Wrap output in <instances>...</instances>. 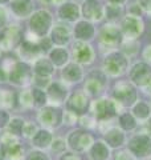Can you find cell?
Returning <instances> with one entry per match:
<instances>
[{
    "instance_id": "cell-15",
    "label": "cell",
    "mask_w": 151,
    "mask_h": 160,
    "mask_svg": "<svg viewBox=\"0 0 151 160\" xmlns=\"http://www.w3.org/2000/svg\"><path fill=\"white\" fill-rule=\"evenodd\" d=\"M94 112L98 119H109L115 115V107L112 100L101 99L94 103Z\"/></svg>"
},
{
    "instance_id": "cell-38",
    "label": "cell",
    "mask_w": 151,
    "mask_h": 160,
    "mask_svg": "<svg viewBox=\"0 0 151 160\" xmlns=\"http://www.w3.org/2000/svg\"><path fill=\"white\" fill-rule=\"evenodd\" d=\"M36 132V127L33 124L28 123V124H24V128H23V133L25 136H33V133Z\"/></svg>"
},
{
    "instance_id": "cell-34",
    "label": "cell",
    "mask_w": 151,
    "mask_h": 160,
    "mask_svg": "<svg viewBox=\"0 0 151 160\" xmlns=\"http://www.w3.org/2000/svg\"><path fill=\"white\" fill-rule=\"evenodd\" d=\"M134 113L137 115L139 119H144V118H147V116H149L150 111H149V107L146 106L144 103H139V104H137V106H135V108H134Z\"/></svg>"
},
{
    "instance_id": "cell-9",
    "label": "cell",
    "mask_w": 151,
    "mask_h": 160,
    "mask_svg": "<svg viewBox=\"0 0 151 160\" xmlns=\"http://www.w3.org/2000/svg\"><path fill=\"white\" fill-rule=\"evenodd\" d=\"M92 136L85 132V131H74L69 135V139H68V143L72 149L74 151H84L86 149L90 144H92Z\"/></svg>"
},
{
    "instance_id": "cell-41",
    "label": "cell",
    "mask_w": 151,
    "mask_h": 160,
    "mask_svg": "<svg viewBox=\"0 0 151 160\" xmlns=\"http://www.w3.org/2000/svg\"><path fill=\"white\" fill-rule=\"evenodd\" d=\"M52 148H53V151H62L65 148V144H64L62 140H54Z\"/></svg>"
},
{
    "instance_id": "cell-42",
    "label": "cell",
    "mask_w": 151,
    "mask_h": 160,
    "mask_svg": "<svg viewBox=\"0 0 151 160\" xmlns=\"http://www.w3.org/2000/svg\"><path fill=\"white\" fill-rule=\"evenodd\" d=\"M140 7L144 8L146 11H151V0H138Z\"/></svg>"
},
{
    "instance_id": "cell-24",
    "label": "cell",
    "mask_w": 151,
    "mask_h": 160,
    "mask_svg": "<svg viewBox=\"0 0 151 160\" xmlns=\"http://www.w3.org/2000/svg\"><path fill=\"white\" fill-rule=\"evenodd\" d=\"M47 92H48L47 96L52 100V102L61 103V102H64V99L66 98V88H65L61 83H57V82L49 84Z\"/></svg>"
},
{
    "instance_id": "cell-29",
    "label": "cell",
    "mask_w": 151,
    "mask_h": 160,
    "mask_svg": "<svg viewBox=\"0 0 151 160\" xmlns=\"http://www.w3.org/2000/svg\"><path fill=\"white\" fill-rule=\"evenodd\" d=\"M106 140L110 146L113 147H118L123 143V133L118 131V129H112L106 133Z\"/></svg>"
},
{
    "instance_id": "cell-18",
    "label": "cell",
    "mask_w": 151,
    "mask_h": 160,
    "mask_svg": "<svg viewBox=\"0 0 151 160\" xmlns=\"http://www.w3.org/2000/svg\"><path fill=\"white\" fill-rule=\"evenodd\" d=\"M74 38L78 42H86V40L93 39L94 36V27L90 24L88 20H81L76 24L74 27Z\"/></svg>"
},
{
    "instance_id": "cell-39",
    "label": "cell",
    "mask_w": 151,
    "mask_h": 160,
    "mask_svg": "<svg viewBox=\"0 0 151 160\" xmlns=\"http://www.w3.org/2000/svg\"><path fill=\"white\" fill-rule=\"evenodd\" d=\"M27 160H48V158L45 156L44 153H41V152H32L31 155L28 156V159Z\"/></svg>"
},
{
    "instance_id": "cell-14",
    "label": "cell",
    "mask_w": 151,
    "mask_h": 160,
    "mask_svg": "<svg viewBox=\"0 0 151 160\" xmlns=\"http://www.w3.org/2000/svg\"><path fill=\"white\" fill-rule=\"evenodd\" d=\"M103 86H105V76L101 72L89 73L86 82H85V89L90 95H97L98 92H101Z\"/></svg>"
},
{
    "instance_id": "cell-35",
    "label": "cell",
    "mask_w": 151,
    "mask_h": 160,
    "mask_svg": "<svg viewBox=\"0 0 151 160\" xmlns=\"http://www.w3.org/2000/svg\"><path fill=\"white\" fill-rule=\"evenodd\" d=\"M20 103H21L23 106H25V107H28V106H31V104H33L31 91H25V92H23L21 95H20Z\"/></svg>"
},
{
    "instance_id": "cell-36",
    "label": "cell",
    "mask_w": 151,
    "mask_h": 160,
    "mask_svg": "<svg viewBox=\"0 0 151 160\" xmlns=\"http://www.w3.org/2000/svg\"><path fill=\"white\" fill-rule=\"evenodd\" d=\"M7 23H8V13L6 11V8L0 6V31L4 27H7Z\"/></svg>"
},
{
    "instance_id": "cell-25",
    "label": "cell",
    "mask_w": 151,
    "mask_h": 160,
    "mask_svg": "<svg viewBox=\"0 0 151 160\" xmlns=\"http://www.w3.org/2000/svg\"><path fill=\"white\" fill-rule=\"evenodd\" d=\"M32 142H33V146L40 147V148H45L52 142V135H50L47 129H40V131H37L33 135Z\"/></svg>"
},
{
    "instance_id": "cell-33",
    "label": "cell",
    "mask_w": 151,
    "mask_h": 160,
    "mask_svg": "<svg viewBox=\"0 0 151 160\" xmlns=\"http://www.w3.org/2000/svg\"><path fill=\"white\" fill-rule=\"evenodd\" d=\"M122 9H121V6L118 4H110V6L106 8V13H108V18L109 19H118Z\"/></svg>"
},
{
    "instance_id": "cell-17",
    "label": "cell",
    "mask_w": 151,
    "mask_h": 160,
    "mask_svg": "<svg viewBox=\"0 0 151 160\" xmlns=\"http://www.w3.org/2000/svg\"><path fill=\"white\" fill-rule=\"evenodd\" d=\"M58 16L61 20L65 22H76L80 18V8L77 4H74L72 2H65L64 4L58 7Z\"/></svg>"
},
{
    "instance_id": "cell-2",
    "label": "cell",
    "mask_w": 151,
    "mask_h": 160,
    "mask_svg": "<svg viewBox=\"0 0 151 160\" xmlns=\"http://www.w3.org/2000/svg\"><path fill=\"white\" fill-rule=\"evenodd\" d=\"M8 80L13 86L24 87L33 80V68L27 62H15L8 72Z\"/></svg>"
},
{
    "instance_id": "cell-30",
    "label": "cell",
    "mask_w": 151,
    "mask_h": 160,
    "mask_svg": "<svg viewBox=\"0 0 151 160\" xmlns=\"http://www.w3.org/2000/svg\"><path fill=\"white\" fill-rule=\"evenodd\" d=\"M32 100H33V104L36 107H44V104L47 103L48 100V96L41 88H33L32 91Z\"/></svg>"
},
{
    "instance_id": "cell-45",
    "label": "cell",
    "mask_w": 151,
    "mask_h": 160,
    "mask_svg": "<svg viewBox=\"0 0 151 160\" xmlns=\"http://www.w3.org/2000/svg\"><path fill=\"white\" fill-rule=\"evenodd\" d=\"M52 3L58 4V6H61V4H64V3H65V0H52Z\"/></svg>"
},
{
    "instance_id": "cell-43",
    "label": "cell",
    "mask_w": 151,
    "mask_h": 160,
    "mask_svg": "<svg viewBox=\"0 0 151 160\" xmlns=\"http://www.w3.org/2000/svg\"><path fill=\"white\" fill-rule=\"evenodd\" d=\"M117 160H134L133 158H130L127 153H121L117 156Z\"/></svg>"
},
{
    "instance_id": "cell-44",
    "label": "cell",
    "mask_w": 151,
    "mask_h": 160,
    "mask_svg": "<svg viewBox=\"0 0 151 160\" xmlns=\"http://www.w3.org/2000/svg\"><path fill=\"white\" fill-rule=\"evenodd\" d=\"M62 160H80V159L76 158L74 155H70V153H69V155H65V156L62 158Z\"/></svg>"
},
{
    "instance_id": "cell-20",
    "label": "cell",
    "mask_w": 151,
    "mask_h": 160,
    "mask_svg": "<svg viewBox=\"0 0 151 160\" xmlns=\"http://www.w3.org/2000/svg\"><path fill=\"white\" fill-rule=\"evenodd\" d=\"M101 40L103 43L109 44V46H115V44L121 43L122 40V35L118 31V28L114 26H103L102 31H101Z\"/></svg>"
},
{
    "instance_id": "cell-40",
    "label": "cell",
    "mask_w": 151,
    "mask_h": 160,
    "mask_svg": "<svg viewBox=\"0 0 151 160\" xmlns=\"http://www.w3.org/2000/svg\"><path fill=\"white\" fill-rule=\"evenodd\" d=\"M34 83H36V86H39L37 88L40 87H45L49 84V78H40V76H36L34 78Z\"/></svg>"
},
{
    "instance_id": "cell-22",
    "label": "cell",
    "mask_w": 151,
    "mask_h": 160,
    "mask_svg": "<svg viewBox=\"0 0 151 160\" xmlns=\"http://www.w3.org/2000/svg\"><path fill=\"white\" fill-rule=\"evenodd\" d=\"M54 71V66L50 63L49 59L39 58L33 64V72L40 78H49Z\"/></svg>"
},
{
    "instance_id": "cell-1",
    "label": "cell",
    "mask_w": 151,
    "mask_h": 160,
    "mask_svg": "<svg viewBox=\"0 0 151 160\" xmlns=\"http://www.w3.org/2000/svg\"><path fill=\"white\" fill-rule=\"evenodd\" d=\"M53 26V19L50 12L47 9H39L34 11L31 16H29L28 27L29 31L33 35H36L37 38H45V35L50 32Z\"/></svg>"
},
{
    "instance_id": "cell-13",
    "label": "cell",
    "mask_w": 151,
    "mask_h": 160,
    "mask_svg": "<svg viewBox=\"0 0 151 160\" xmlns=\"http://www.w3.org/2000/svg\"><path fill=\"white\" fill-rule=\"evenodd\" d=\"M130 149L138 156H146L151 152V140L146 135L135 136L130 142Z\"/></svg>"
},
{
    "instance_id": "cell-4",
    "label": "cell",
    "mask_w": 151,
    "mask_h": 160,
    "mask_svg": "<svg viewBox=\"0 0 151 160\" xmlns=\"http://www.w3.org/2000/svg\"><path fill=\"white\" fill-rule=\"evenodd\" d=\"M126 67H127V60L123 56L122 53H118V52H113L106 56L103 62V68L109 75H119L122 73Z\"/></svg>"
},
{
    "instance_id": "cell-26",
    "label": "cell",
    "mask_w": 151,
    "mask_h": 160,
    "mask_svg": "<svg viewBox=\"0 0 151 160\" xmlns=\"http://www.w3.org/2000/svg\"><path fill=\"white\" fill-rule=\"evenodd\" d=\"M0 106L7 107V108H13L16 106V95L12 91H8V89L0 91Z\"/></svg>"
},
{
    "instance_id": "cell-12",
    "label": "cell",
    "mask_w": 151,
    "mask_h": 160,
    "mask_svg": "<svg viewBox=\"0 0 151 160\" xmlns=\"http://www.w3.org/2000/svg\"><path fill=\"white\" fill-rule=\"evenodd\" d=\"M114 98L118 99L119 102H122L126 106H130L135 102V98H137V93H135V89L129 86L126 83H121L115 87L114 91Z\"/></svg>"
},
{
    "instance_id": "cell-8",
    "label": "cell",
    "mask_w": 151,
    "mask_h": 160,
    "mask_svg": "<svg viewBox=\"0 0 151 160\" xmlns=\"http://www.w3.org/2000/svg\"><path fill=\"white\" fill-rule=\"evenodd\" d=\"M73 56L76 63L80 64H89L93 62V49L85 42H76L73 46Z\"/></svg>"
},
{
    "instance_id": "cell-28",
    "label": "cell",
    "mask_w": 151,
    "mask_h": 160,
    "mask_svg": "<svg viewBox=\"0 0 151 160\" xmlns=\"http://www.w3.org/2000/svg\"><path fill=\"white\" fill-rule=\"evenodd\" d=\"M21 147L17 143L11 142V143H4L3 144V153L7 155L9 158H17L21 155Z\"/></svg>"
},
{
    "instance_id": "cell-3",
    "label": "cell",
    "mask_w": 151,
    "mask_h": 160,
    "mask_svg": "<svg viewBox=\"0 0 151 160\" xmlns=\"http://www.w3.org/2000/svg\"><path fill=\"white\" fill-rule=\"evenodd\" d=\"M23 29L17 24L4 27L0 31V49L2 51H11L19 47L23 42Z\"/></svg>"
},
{
    "instance_id": "cell-5",
    "label": "cell",
    "mask_w": 151,
    "mask_h": 160,
    "mask_svg": "<svg viewBox=\"0 0 151 160\" xmlns=\"http://www.w3.org/2000/svg\"><path fill=\"white\" fill-rule=\"evenodd\" d=\"M39 120L47 127H57L62 120V111L57 107H44L39 113Z\"/></svg>"
},
{
    "instance_id": "cell-47",
    "label": "cell",
    "mask_w": 151,
    "mask_h": 160,
    "mask_svg": "<svg viewBox=\"0 0 151 160\" xmlns=\"http://www.w3.org/2000/svg\"><path fill=\"white\" fill-rule=\"evenodd\" d=\"M9 2H11V0H0V6H3V4H7Z\"/></svg>"
},
{
    "instance_id": "cell-10",
    "label": "cell",
    "mask_w": 151,
    "mask_h": 160,
    "mask_svg": "<svg viewBox=\"0 0 151 160\" xmlns=\"http://www.w3.org/2000/svg\"><path fill=\"white\" fill-rule=\"evenodd\" d=\"M81 12L86 20H93V22H98L103 16V8L97 0H86V2H84Z\"/></svg>"
},
{
    "instance_id": "cell-11",
    "label": "cell",
    "mask_w": 151,
    "mask_h": 160,
    "mask_svg": "<svg viewBox=\"0 0 151 160\" xmlns=\"http://www.w3.org/2000/svg\"><path fill=\"white\" fill-rule=\"evenodd\" d=\"M9 8L16 18L25 19L33 13V3L32 0H11Z\"/></svg>"
},
{
    "instance_id": "cell-48",
    "label": "cell",
    "mask_w": 151,
    "mask_h": 160,
    "mask_svg": "<svg viewBox=\"0 0 151 160\" xmlns=\"http://www.w3.org/2000/svg\"><path fill=\"white\" fill-rule=\"evenodd\" d=\"M41 3H45V4H49V3H52V0H40Z\"/></svg>"
},
{
    "instance_id": "cell-19",
    "label": "cell",
    "mask_w": 151,
    "mask_h": 160,
    "mask_svg": "<svg viewBox=\"0 0 151 160\" xmlns=\"http://www.w3.org/2000/svg\"><path fill=\"white\" fill-rule=\"evenodd\" d=\"M122 29H123V32L126 33V36L134 39V38H137L140 32H142L143 26H142V22H140L138 18L127 16L123 20Z\"/></svg>"
},
{
    "instance_id": "cell-32",
    "label": "cell",
    "mask_w": 151,
    "mask_h": 160,
    "mask_svg": "<svg viewBox=\"0 0 151 160\" xmlns=\"http://www.w3.org/2000/svg\"><path fill=\"white\" fill-rule=\"evenodd\" d=\"M121 126L125 129H133L135 127V120L130 113H125L121 116Z\"/></svg>"
},
{
    "instance_id": "cell-49",
    "label": "cell",
    "mask_w": 151,
    "mask_h": 160,
    "mask_svg": "<svg viewBox=\"0 0 151 160\" xmlns=\"http://www.w3.org/2000/svg\"><path fill=\"white\" fill-rule=\"evenodd\" d=\"M149 128L151 129V120H150V124H149Z\"/></svg>"
},
{
    "instance_id": "cell-50",
    "label": "cell",
    "mask_w": 151,
    "mask_h": 160,
    "mask_svg": "<svg viewBox=\"0 0 151 160\" xmlns=\"http://www.w3.org/2000/svg\"><path fill=\"white\" fill-rule=\"evenodd\" d=\"M0 56H2V49H0Z\"/></svg>"
},
{
    "instance_id": "cell-51",
    "label": "cell",
    "mask_w": 151,
    "mask_h": 160,
    "mask_svg": "<svg viewBox=\"0 0 151 160\" xmlns=\"http://www.w3.org/2000/svg\"><path fill=\"white\" fill-rule=\"evenodd\" d=\"M0 156H2V155H0Z\"/></svg>"
},
{
    "instance_id": "cell-6",
    "label": "cell",
    "mask_w": 151,
    "mask_h": 160,
    "mask_svg": "<svg viewBox=\"0 0 151 160\" xmlns=\"http://www.w3.org/2000/svg\"><path fill=\"white\" fill-rule=\"evenodd\" d=\"M70 29L66 24L64 23H56L54 26H52V29H50V42L56 46L62 47L65 44H68L70 42Z\"/></svg>"
},
{
    "instance_id": "cell-23",
    "label": "cell",
    "mask_w": 151,
    "mask_h": 160,
    "mask_svg": "<svg viewBox=\"0 0 151 160\" xmlns=\"http://www.w3.org/2000/svg\"><path fill=\"white\" fill-rule=\"evenodd\" d=\"M49 60L54 67H65V64L69 60V53L62 47L52 48L49 51Z\"/></svg>"
},
{
    "instance_id": "cell-46",
    "label": "cell",
    "mask_w": 151,
    "mask_h": 160,
    "mask_svg": "<svg viewBox=\"0 0 151 160\" xmlns=\"http://www.w3.org/2000/svg\"><path fill=\"white\" fill-rule=\"evenodd\" d=\"M109 2L112 4H121V3H123L125 0H109Z\"/></svg>"
},
{
    "instance_id": "cell-7",
    "label": "cell",
    "mask_w": 151,
    "mask_h": 160,
    "mask_svg": "<svg viewBox=\"0 0 151 160\" xmlns=\"http://www.w3.org/2000/svg\"><path fill=\"white\" fill-rule=\"evenodd\" d=\"M130 78L135 84L146 86L151 83V67L146 63H138L130 71Z\"/></svg>"
},
{
    "instance_id": "cell-16",
    "label": "cell",
    "mask_w": 151,
    "mask_h": 160,
    "mask_svg": "<svg viewBox=\"0 0 151 160\" xmlns=\"http://www.w3.org/2000/svg\"><path fill=\"white\" fill-rule=\"evenodd\" d=\"M88 98L84 92H74L68 100V108L73 113H82L88 108Z\"/></svg>"
},
{
    "instance_id": "cell-21",
    "label": "cell",
    "mask_w": 151,
    "mask_h": 160,
    "mask_svg": "<svg viewBox=\"0 0 151 160\" xmlns=\"http://www.w3.org/2000/svg\"><path fill=\"white\" fill-rule=\"evenodd\" d=\"M82 69L77 63H69L62 68V78L69 83H77L82 79Z\"/></svg>"
},
{
    "instance_id": "cell-37",
    "label": "cell",
    "mask_w": 151,
    "mask_h": 160,
    "mask_svg": "<svg viewBox=\"0 0 151 160\" xmlns=\"http://www.w3.org/2000/svg\"><path fill=\"white\" fill-rule=\"evenodd\" d=\"M8 123H9V115H8V112L4 111V109H0V128L6 127Z\"/></svg>"
},
{
    "instance_id": "cell-31",
    "label": "cell",
    "mask_w": 151,
    "mask_h": 160,
    "mask_svg": "<svg viewBox=\"0 0 151 160\" xmlns=\"http://www.w3.org/2000/svg\"><path fill=\"white\" fill-rule=\"evenodd\" d=\"M24 122L20 118H13L9 122V131L11 135H21L23 133V128H24Z\"/></svg>"
},
{
    "instance_id": "cell-27",
    "label": "cell",
    "mask_w": 151,
    "mask_h": 160,
    "mask_svg": "<svg viewBox=\"0 0 151 160\" xmlns=\"http://www.w3.org/2000/svg\"><path fill=\"white\" fill-rule=\"evenodd\" d=\"M90 155H92V159L94 160H105L109 156V149L105 146L103 143H95L92 151H90Z\"/></svg>"
}]
</instances>
